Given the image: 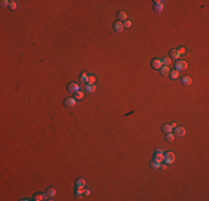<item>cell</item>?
<instances>
[{"label":"cell","mask_w":209,"mask_h":201,"mask_svg":"<svg viewBox=\"0 0 209 201\" xmlns=\"http://www.w3.org/2000/svg\"><path fill=\"white\" fill-rule=\"evenodd\" d=\"M175 67H176V71L184 72L188 68V64H187V61H185V60H177L176 64H175Z\"/></svg>","instance_id":"cell-1"},{"label":"cell","mask_w":209,"mask_h":201,"mask_svg":"<svg viewBox=\"0 0 209 201\" xmlns=\"http://www.w3.org/2000/svg\"><path fill=\"white\" fill-rule=\"evenodd\" d=\"M164 161L166 162L167 164H172L175 162V154L172 152H167V153L164 154Z\"/></svg>","instance_id":"cell-2"},{"label":"cell","mask_w":209,"mask_h":201,"mask_svg":"<svg viewBox=\"0 0 209 201\" xmlns=\"http://www.w3.org/2000/svg\"><path fill=\"white\" fill-rule=\"evenodd\" d=\"M63 105L67 109H73V107L76 106V98L75 97H68V98L64 99Z\"/></svg>","instance_id":"cell-3"},{"label":"cell","mask_w":209,"mask_h":201,"mask_svg":"<svg viewBox=\"0 0 209 201\" xmlns=\"http://www.w3.org/2000/svg\"><path fill=\"white\" fill-rule=\"evenodd\" d=\"M79 88H80V86H79L77 83H75V82H71V83H69L68 85H67V89H68V92L73 93V94H75L76 92H78Z\"/></svg>","instance_id":"cell-4"},{"label":"cell","mask_w":209,"mask_h":201,"mask_svg":"<svg viewBox=\"0 0 209 201\" xmlns=\"http://www.w3.org/2000/svg\"><path fill=\"white\" fill-rule=\"evenodd\" d=\"M150 65L151 67H153L154 69H160L161 67H162V64H161V59H158V58H154L153 60H151V63H150Z\"/></svg>","instance_id":"cell-5"},{"label":"cell","mask_w":209,"mask_h":201,"mask_svg":"<svg viewBox=\"0 0 209 201\" xmlns=\"http://www.w3.org/2000/svg\"><path fill=\"white\" fill-rule=\"evenodd\" d=\"M186 128L182 126H176L175 127V136H185Z\"/></svg>","instance_id":"cell-6"},{"label":"cell","mask_w":209,"mask_h":201,"mask_svg":"<svg viewBox=\"0 0 209 201\" xmlns=\"http://www.w3.org/2000/svg\"><path fill=\"white\" fill-rule=\"evenodd\" d=\"M46 195H47L48 200H51V198L56 195V189L55 188H48L47 191H46Z\"/></svg>","instance_id":"cell-7"},{"label":"cell","mask_w":209,"mask_h":201,"mask_svg":"<svg viewBox=\"0 0 209 201\" xmlns=\"http://www.w3.org/2000/svg\"><path fill=\"white\" fill-rule=\"evenodd\" d=\"M113 30L117 32H121L123 30V24L120 21H116L115 24H113Z\"/></svg>","instance_id":"cell-8"},{"label":"cell","mask_w":209,"mask_h":201,"mask_svg":"<svg viewBox=\"0 0 209 201\" xmlns=\"http://www.w3.org/2000/svg\"><path fill=\"white\" fill-rule=\"evenodd\" d=\"M117 19H118V21H120V22H125L126 20H127V14H126L125 11H119L117 14Z\"/></svg>","instance_id":"cell-9"},{"label":"cell","mask_w":209,"mask_h":201,"mask_svg":"<svg viewBox=\"0 0 209 201\" xmlns=\"http://www.w3.org/2000/svg\"><path fill=\"white\" fill-rule=\"evenodd\" d=\"M181 83H182V85H185V86H189V85H191V83H192V79H191V77H189V76H184L181 78Z\"/></svg>","instance_id":"cell-10"},{"label":"cell","mask_w":209,"mask_h":201,"mask_svg":"<svg viewBox=\"0 0 209 201\" xmlns=\"http://www.w3.org/2000/svg\"><path fill=\"white\" fill-rule=\"evenodd\" d=\"M33 200L35 201H40V200H48L47 195L46 194H42V193H36L33 195Z\"/></svg>","instance_id":"cell-11"},{"label":"cell","mask_w":209,"mask_h":201,"mask_svg":"<svg viewBox=\"0 0 209 201\" xmlns=\"http://www.w3.org/2000/svg\"><path fill=\"white\" fill-rule=\"evenodd\" d=\"M154 10H155V12H157V14H160V12H162V10H164V5L162 4H155L154 5Z\"/></svg>","instance_id":"cell-12"},{"label":"cell","mask_w":209,"mask_h":201,"mask_svg":"<svg viewBox=\"0 0 209 201\" xmlns=\"http://www.w3.org/2000/svg\"><path fill=\"white\" fill-rule=\"evenodd\" d=\"M149 164H150V168H151V169H154V170L159 169V168H160V165H161V164H160V162H159V161H157V160H155V159H154L153 161H151Z\"/></svg>","instance_id":"cell-13"},{"label":"cell","mask_w":209,"mask_h":201,"mask_svg":"<svg viewBox=\"0 0 209 201\" xmlns=\"http://www.w3.org/2000/svg\"><path fill=\"white\" fill-rule=\"evenodd\" d=\"M85 185H86V181H85V179H82V178L77 179V181H76V187L77 188H85Z\"/></svg>","instance_id":"cell-14"},{"label":"cell","mask_w":209,"mask_h":201,"mask_svg":"<svg viewBox=\"0 0 209 201\" xmlns=\"http://www.w3.org/2000/svg\"><path fill=\"white\" fill-rule=\"evenodd\" d=\"M161 131L164 133H171V131H172V127L170 126V124H164L161 126Z\"/></svg>","instance_id":"cell-15"},{"label":"cell","mask_w":209,"mask_h":201,"mask_svg":"<svg viewBox=\"0 0 209 201\" xmlns=\"http://www.w3.org/2000/svg\"><path fill=\"white\" fill-rule=\"evenodd\" d=\"M169 55L171 56V58H174V59H178L180 57V54H179V51H178L177 49H171L169 51Z\"/></svg>","instance_id":"cell-16"},{"label":"cell","mask_w":209,"mask_h":201,"mask_svg":"<svg viewBox=\"0 0 209 201\" xmlns=\"http://www.w3.org/2000/svg\"><path fill=\"white\" fill-rule=\"evenodd\" d=\"M169 73H170V71H169V67L168 66H162L161 68H160V74H161L162 76L169 75Z\"/></svg>","instance_id":"cell-17"},{"label":"cell","mask_w":209,"mask_h":201,"mask_svg":"<svg viewBox=\"0 0 209 201\" xmlns=\"http://www.w3.org/2000/svg\"><path fill=\"white\" fill-rule=\"evenodd\" d=\"M86 91L88 92V93H94V92H96V85H90V84H87L86 85Z\"/></svg>","instance_id":"cell-18"},{"label":"cell","mask_w":209,"mask_h":201,"mask_svg":"<svg viewBox=\"0 0 209 201\" xmlns=\"http://www.w3.org/2000/svg\"><path fill=\"white\" fill-rule=\"evenodd\" d=\"M161 64H162V66H169V65H171V58L164 57V58L161 59Z\"/></svg>","instance_id":"cell-19"},{"label":"cell","mask_w":209,"mask_h":201,"mask_svg":"<svg viewBox=\"0 0 209 201\" xmlns=\"http://www.w3.org/2000/svg\"><path fill=\"white\" fill-rule=\"evenodd\" d=\"M169 76L171 79H177L178 77H179V72L176 71V69H174V71H171L169 73Z\"/></svg>","instance_id":"cell-20"},{"label":"cell","mask_w":209,"mask_h":201,"mask_svg":"<svg viewBox=\"0 0 209 201\" xmlns=\"http://www.w3.org/2000/svg\"><path fill=\"white\" fill-rule=\"evenodd\" d=\"M86 190L84 189V188H77V190H76V192H75V197L76 198H80L81 197V194L84 193Z\"/></svg>","instance_id":"cell-21"},{"label":"cell","mask_w":209,"mask_h":201,"mask_svg":"<svg viewBox=\"0 0 209 201\" xmlns=\"http://www.w3.org/2000/svg\"><path fill=\"white\" fill-rule=\"evenodd\" d=\"M88 76H89V75H87V73H82V74H81L80 81H81V83H82V84H86L87 82H88Z\"/></svg>","instance_id":"cell-22"},{"label":"cell","mask_w":209,"mask_h":201,"mask_svg":"<svg viewBox=\"0 0 209 201\" xmlns=\"http://www.w3.org/2000/svg\"><path fill=\"white\" fill-rule=\"evenodd\" d=\"M174 140H175V134H171V133L166 134V141L167 142H172Z\"/></svg>","instance_id":"cell-23"},{"label":"cell","mask_w":209,"mask_h":201,"mask_svg":"<svg viewBox=\"0 0 209 201\" xmlns=\"http://www.w3.org/2000/svg\"><path fill=\"white\" fill-rule=\"evenodd\" d=\"M88 84L90 85H94L95 83H96V77H95L94 75H89L88 76V82H87Z\"/></svg>","instance_id":"cell-24"},{"label":"cell","mask_w":209,"mask_h":201,"mask_svg":"<svg viewBox=\"0 0 209 201\" xmlns=\"http://www.w3.org/2000/svg\"><path fill=\"white\" fill-rule=\"evenodd\" d=\"M75 98H76V99H82V98H84V93L80 92V91L76 92V93H75Z\"/></svg>","instance_id":"cell-25"},{"label":"cell","mask_w":209,"mask_h":201,"mask_svg":"<svg viewBox=\"0 0 209 201\" xmlns=\"http://www.w3.org/2000/svg\"><path fill=\"white\" fill-rule=\"evenodd\" d=\"M155 160H157L161 163L164 161V154H155Z\"/></svg>","instance_id":"cell-26"},{"label":"cell","mask_w":209,"mask_h":201,"mask_svg":"<svg viewBox=\"0 0 209 201\" xmlns=\"http://www.w3.org/2000/svg\"><path fill=\"white\" fill-rule=\"evenodd\" d=\"M10 5V1H7V0H2L1 2H0V6L2 7V8H7Z\"/></svg>","instance_id":"cell-27"},{"label":"cell","mask_w":209,"mask_h":201,"mask_svg":"<svg viewBox=\"0 0 209 201\" xmlns=\"http://www.w3.org/2000/svg\"><path fill=\"white\" fill-rule=\"evenodd\" d=\"M177 50L179 51V54H180V55H182V54H186V51H187V50H186V48L184 47V46H180V47L178 48Z\"/></svg>","instance_id":"cell-28"},{"label":"cell","mask_w":209,"mask_h":201,"mask_svg":"<svg viewBox=\"0 0 209 201\" xmlns=\"http://www.w3.org/2000/svg\"><path fill=\"white\" fill-rule=\"evenodd\" d=\"M131 27V21L130 20H126L123 22V28H130Z\"/></svg>","instance_id":"cell-29"},{"label":"cell","mask_w":209,"mask_h":201,"mask_svg":"<svg viewBox=\"0 0 209 201\" xmlns=\"http://www.w3.org/2000/svg\"><path fill=\"white\" fill-rule=\"evenodd\" d=\"M9 7H10V9H12V10H15V9H16V8H17V4H16V1H10Z\"/></svg>","instance_id":"cell-30"},{"label":"cell","mask_w":209,"mask_h":201,"mask_svg":"<svg viewBox=\"0 0 209 201\" xmlns=\"http://www.w3.org/2000/svg\"><path fill=\"white\" fill-rule=\"evenodd\" d=\"M155 154H164V153H162L161 149H156V150H155Z\"/></svg>","instance_id":"cell-31"},{"label":"cell","mask_w":209,"mask_h":201,"mask_svg":"<svg viewBox=\"0 0 209 201\" xmlns=\"http://www.w3.org/2000/svg\"><path fill=\"white\" fill-rule=\"evenodd\" d=\"M170 126H171V127H176V126H177V124H176V122H172L171 124H170Z\"/></svg>","instance_id":"cell-32"},{"label":"cell","mask_w":209,"mask_h":201,"mask_svg":"<svg viewBox=\"0 0 209 201\" xmlns=\"http://www.w3.org/2000/svg\"><path fill=\"white\" fill-rule=\"evenodd\" d=\"M160 168H161L162 170H166L167 169V165H166V164H162V165H160Z\"/></svg>","instance_id":"cell-33"},{"label":"cell","mask_w":209,"mask_h":201,"mask_svg":"<svg viewBox=\"0 0 209 201\" xmlns=\"http://www.w3.org/2000/svg\"><path fill=\"white\" fill-rule=\"evenodd\" d=\"M85 194H86V195H89V194H90V190H86V191H85Z\"/></svg>","instance_id":"cell-34"}]
</instances>
